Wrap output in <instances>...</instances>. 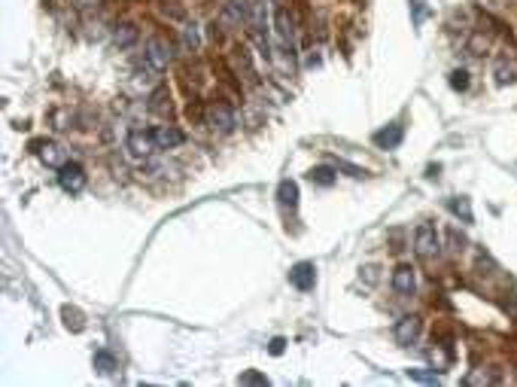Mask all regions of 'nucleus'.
Returning <instances> with one entry per match:
<instances>
[{
  "label": "nucleus",
  "mask_w": 517,
  "mask_h": 387,
  "mask_svg": "<svg viewBox=\"0 0 517 387\" xmlns=\"http://www.w3.org/2000/svg\"><path fill=\"white\" fill-rule=\"evenodd\" d=\"M274 40H277V52H283L289 61L295 58V25L283 6L274 10Z\"/></svg>",
  "instance_id": "nucleus-1"
},
{
  "label": "nucleus",
  "mask_w": 517,
  "mask_h": 387,
  "mask_svg": "<svg viewBox=\"0 0 517 387\" xmlns=\"http://www.w3.org/2000/svg\"><path fill=\"white\" fill-rule=\"evenodd\" d=\"M414 250L420 259H435L441 253V238H438V229L432 223H423L414 232Z\"/></svg>",
  "instance_id": "nucleus-2"
},
{
  "label": "nucleus",
  "mask_w": 517,
  "mask_h": 387,
  "mask_svg": "<svg viewBox=\"0 0 517 387\" xmlns=\"http://www.w3.org/2000/svg\"><path fill=\"white\" fill-rule=\"evenodd\" d=\"M125 150H128V156L131 159H140V162H146L152 156L159 146H155V137H152V131H143V129H134L128 140H125Z\"/></svg>",
  "instance_id": "nucleus-3"
},
{
  "label": "nucleus",
  "mask_w": 517,
  "mask_h": 387,
  "mask_svg": "<svg viewBox=\"0 0 517 387\" xmlns=\"http://www.w3.org/2000/svg\"><path fill=\"white\" fill-rule=\"evenodd\" d=\"M207 125L214 131H219V135H229V131H235V125H238L235 110H231L229 104H222V101L210 104L207 107Z\"/></svg>",
  "instance_id": "nucleus-4"
},
{
  "label": "nucleus",
  "mask_w": 517,
  "mask_h": 387,
  "mask_svg": "<svg viewBox=\"0 0 517 387\" xmlns=\"http://www.w3.org/2000/svg\"><path fill=\"white\" fill-rule=\"evenodd\" d=\"M143 65H146V67H152V70H159V74H161V70L171 65V46H168L161 37H152L150 43H146Z\"/></svg>",
  "instance_id": "nucleus-5"
},
{
  "label": "nucleus",
  "mask_w": 517,
  "mask_h": 387,
  "mask_svg": "<svg viewBox=\"0 0 517 387\" xmlns=\"http://www.w3.org/2000/svg\"><path fill=\"white\" fill-rule=\"evenodd\" d=\"M58 186L65 189V192H82V186H86V171H82V165H76V162L61 165L58 168Z\"/></svg>",
  "instance_id": "nucleus-6"
},
{
  "label": "nucleus",
  "mask_w": 517,
  "mask_h": 387,
  "mask_svg": "<svg viewBox=\"0 0 517 387\" xmlns=\"http://www.w3.org/2000/svg\"><path fill=\"white\" fill-rule=\"evenodd\" d=\"M420 329H423V320L414 318V314H408V318H402L399 323H395L393 339L399 344H414L417 339H420Z\"/></svg>",
  "instance_id": "nucleus-7"
},
{
  "label": "nucleus",
  "mask_w": 517,
  "mask_h": 387,
  "mask_svg": "<svg viewBox=\"0 0 517 387\" xmlns=\"http://www.w3.org/2000/svg\"><path fill=\"white\" fill-rule=\"evenodd\" d=\"M289 284H292L295 290H314V284H317L314 263H295L292 272H289Z\"/></svg>",
  "instance_id": "nucleus-8"
},
{
  "label": "nucleus",
  "mask_w": 517,
  "mask_h": 387,
  "mask_svg": "<svg viewBox=\"0 0 517 387\" xmlns=\"http://www.w3.org/2000/svg\"><path fill=\"white\" fill-rule=\"evenodd\" d=\"M393 290L399 293V296H414L417 290V274L411 265H399V269L393 272Z\"/></svg>",
  "instance_id": "nucleus-9"
},
{
  "label": "nucleus",
  "mask_w": 517,
  "mask_h": 387,
  "mask_svg": "<svg viewBox=\"0 0 517 387\" xmlns=\"http://www.w3.org/2000/svg\"><path fill=\"white\" fill-rule=\"evenodd\" d=\"M152 137H155V146H159V150H174V146L183 144V131L171 129V125H159V129L152 131Z\"/></svg>",
  "instance_id": "nucleus-10"
},
{
  "label": "nucleus",
  "mask_w": 517,
  "mask_h": 387,
  "mask_svg": "<svg viewBox=\"0 0 517 387\" xmlns=\"http://www.w3.org/2000/svg\"><path fill=\"white\" fill-rule=\"evenodd\" d=\"M250 0H225V22L240 25V22H250Z\"/></svg>",
  "instance_id": "nucleus-11"
},
{
  "label": "nucleus",
  "mask_w": 517,
  "mask_h": 387,
  "mask_svg": "<svg viewBox=\"0 0 517 387\" xmlns=\"http://www.w3.org/2000/svg\"><path fill=\"white\" fill-rule=\"evenodd\" d=\"M374 144H378L380 150H395V146L402 144V125H387V129H380L378 135H374Z\"/></svg>",
  "instance_id": "nucleus-12"
},
{
  "label": "nucleus",
  "mask_w": 517,
  "mask_h": 387,
  "mask_svg": "<svg viewBox=\"0 0 517 387\" xmlns=\"http://www.w3.org/2000/svg\"><path fill=\"white\" fill-rule=\"evenodd\" d=\"M40 159H43V165H49V168L67 165V153H65V146H58V144H43L40 146Z\"/></svg>",
  "instance_id": "nucleus-13"
},
{
  "label": "nucleus",
  "mask_w": 517,
  "mask_h": 387,
  "mask_svg": "<svg viewBox=\"0 0 517 387\" xmlns=\"http://www.w3.org/2000/svg\"><path fill=\"white\" fill-rule=\"evenodd\" d=\"M134 40H137V27H134L131 22H122V25L113 27V46L125 49V46H131Z\"/></svg>",
  "instance_id": "nucleus-14"
},
{
  "label": "nucleus",
  "mask_w": 517,
  "mask_h": 387,
  "mask_svg": "<svg viewBox=\"0 0 517 387\" xmlns=\"http://www.w3.org/2000/svg\"><path fill=\"white\" fill-rule=\"evenodd\" d=\"M277 195H280V205L283 208L295 210V205H299V183H295V180H283L280 189H277Z\"/></svg>",
  "instance_id": "nucleus-15"
},
{
  "label": "nucleus",
  "mask_w": 517,
  "mask_h": 387,
  "mask_svg": "<svg viewBox=\"0 0 517 387\" xmlns=\"http://www.w3.org/2000/svg\"><path fill=\"white\" fill-rule=\"evenodd\" d=\"M150 113L155 116L171 113V95H168V89H155L150 95Z\"/></svg>",
  "instance_id": "nucleus-16"
},
{
  "label": "nucleus",
  "mask_w": 517,
  "mask_h": 387,
  "mask_svg": "<svg viewBox=\"0 0 517 387\" xmlns=\"http://www.w3.org/2000/svg\"><path fill=\"white\" fill-rule=\"evenodd\" d=\"M335 171H338V168L335 165H320V168H310V174H308V177H310V183H317V186H332V183H335Z\"/></svg>",
  "instance_id": "nucleus-17"
},
{
  "label": "nucleus",
  "mask_w": 517,
  "mask_h": 387,
  "mask_svg": "<svg viewBox=\"0 0 517 387\" xmlns=\"http://www.w3.org/2000/svg\"><path fill=\"white\" fill-rule=\"evenodd\" d=\"M496 382H499V372H493L490 366H487V369L481 366V369H474L472 375H466V384L469 387H474V384H496Z\"/></svg>",
  "instance_id": "nucleus-18"
},
{
  "label": "nucleus",
  "mask_w": 517,
  "mask_h": 387,
  "mask_svg": "<svg viewBox=\"0 0 517 387\" xmlns=\"http://www.w3.org/2000/svg\"><path fill=\"white\" fill-rule=\"evenodd\" d=\"M448 208L453 210V214L459 217L463 223H472L474 220V214H472V205H469V199H463V195H457V199H450L448 201Z\"/></svg>",
  "instance_id": "nucleus-19"
},
{
  "label": "nucleus",
  "mask_w": 517,
  "mask_h": 387,
  "mask_svg": "<svg viewBox=\"0 0 517 387\" xmlns=\"http://www.w3.org/2000/svg\"><path fill=\"white\" fill-rule=\"evenodd\" d=\"M429 360H432V366H435L438 372H444L450 366V351H444V348H432L429 351Z\"/></svg>",
  "instance_id": "nucleus-20"
},
{
  "label": "nucleus",
  "mask_w": 517,
  "mask_h": 387,
  "mask_svg": "<svg viewBox=\"0 0 517 387\" xmlns=\"http://www.w3.org/2000/svg\"><path fill=\"white\" fill-rule=\"evenodd\" d=\"M95 369L104 372V375H110V372L116 369V360H113V354H107V351H97V354H95Z\"/></svg>",
  "instance_id": "nucleus-21"
},
{
  "label": "nucleus",
  "mask_w": 517,
  "mask_h": 387,
  "mask_svg": "<svg viewBox=\"0 0 517 387\" xmlns=\"http://www.w3.org/2000/svg\"><path fill=\"white\" fill-rule=\"evenodd\" d=\"M496 82H499V86H508V82H514V67L508 65L505 58L496 65Z\"/></svg>",
  "instance_id": "nucleus-22"
},
{
  "label": "nucleus",
  "mask_w": 517,
  "mask_h": 387,
  "mask_svg": "<svg viewBox=\"0 0 517 387\" xmlns=\"http://www.w3.org/2000/svg\"><path fill=\"white\" fill-rule=\"evenodd\" d=\"M408 378H414V382H426V384H438L435 369H432V372H426V369H408Z\"/></svg>",
  "instance_id": "nucleus-23"
},
{
  "label": "nucleus",
  "mask_w": 517,
  "mask_h": 387,
  "mask_svg": "<svg viewBox=\"0 0 517 387\" xmlns=\"http://www.w3.org/2000/svg\"><path fill=\"white\" fill-rule=\"evenodd\" d=\"M450 89H457V91L469 89V74H466V70H453L450 74Z\"/></svg>",
  "instance_id": "nucleus-24"
},
{
  "label": "nucleus",
  "mask_w": 517,
  "mask_h": 387,
  "mask_svg": "<svg viewBox=\"0 0 517 387\" xmlns=\"http://www.w3.org/2000/svg\"><path fill=\"white\" fill-rule=\"evenodd\" d=\"M238 382H240V384H268V375H262V372H253V369H250V372H244Z\"/></svg>",
  "instance_id": "nucleus-25"
},
{
  "label": "nucleus",
  "mask_w": 517,
  "mask_h": 387,
  "mask_svg": "<svg viewBox=\"0 0 517 387\" xmlns=\"http://www.w3.org/2000/svg\"><path fill=\"white\" fill-rule=\"evenodd\" d=\"M448 238H450V250H463L466 247V235H459V232H457V226H450L448 229Z\"/></svg>",
  "instance_id": "nucleus-26"
},
{
  "label": "nucleus",
  "mask_w": 517,
  "mask_h": 387,
  "mask_svg": "<svg viewBox=\"0 0 517 387\" xmlns=\"http://www.w3.org/2000/svg\"><path fill=\"white\" fill-rule=\"evenodd\" d=\"M335 168H338V171H347V174H350V177H363V168H356V165H350V162H344V159H338L335 162Z\"/></svg>",
  "instance_id": "nucleus-27"
},
{
  "label": "nucleus",
  "mask_w": 517,
  "mask_h": 387,
  "mask_svg": "<svg viewBox=\"0 0 517 387\" xmlns=\"http://www.w3.org/2000/svg\"><path fill=\"white\" fill-rule=\"evenodd\" d=\"M183 40H186L189 46H198V27H195V25H186V31H183Z\"/></svg>",
  "instance_id": "nucleus-28"
},
{
  "label": "nucleus",
  "mask_w": 517,
  "mask_h": 387,
  "mask_svg": "<svg viewBox=\"0 0 517 387\" xmlns=\"http://www.w3.org/2000/svg\"><path fill=\"white\" fill-rule=\"evenodd\" d=\"M283 344H286L283 339H274V342H271V348H268V351H271V354L277 357V354H283Z\"/></svg>",
  "instance_id": "nucleus-29"
},
{
  "label": "nucleus",
  "mask_w": 517,
  "mask_h": 387,
  "mask_svg": "<svg viewBox=\"0 0 517 387\" xmlns=\"http://www.w3.org/2000/svg\"><path fill=\"white\" fill-rule=\"evenodd\" d=\"M414 19H417V22L423 19V6H420V0H414Z\"/></svg>",
  "instance_id": "nucleus-30"
},
{
  "label": "nucleus",
  "mask_w": 517,
  "mask_h": 387,
  "mask_svg": "<svg viewBox=\"0 0 517 387\" xmlns=\"http://www.w3.org/2000/svg\"><path fill=\"white\" fill-rule=\"evenodd\" d=\"M76 3H80V6H95L97 0H76Z\"/></svg>",
  "instance_id": "nucleus-31"
}]
</instances>
